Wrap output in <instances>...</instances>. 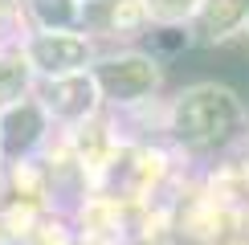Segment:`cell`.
<instances>
[{"mask_svg":"<svg viewBox=\"0 0 249 245\" xmlns=\"http://www.w3.org/2000/svg\"><path fill=\"white\" fill-rule=\"evenodd\" d=\"M168 131L188 151H221L245 131V106L221 82H196L184 86L172 102Z\"/></svg>","mask_w":249,"mask_h":245,"instance_id":"obj_1","label":"cell"},{"mask_svg":"<svg viewBox=\"0 0 249 245\" xmlns=\"http://www.w3.org/2000/svg\"><path fill=\"white\" fill-rule=\"evenodd\" d=\"M90 78L98 86V98L107 102H139L160 90V57L143 53V49H127V53H110V57H98L90 66Z\"/></svg>","mask_w":249,"mask_h":245,"instance_id":"obj_2","label":"cell"},{"mask_svg":"<svg viewBox=\"0 0 249 245\" xmlns=\"http://www.w3.org/2000/svg\"><path fill=\"white\" fill-rule=\"evenodd\" d=\"M25 66L45 78L86 74L94 66V45L82 33H37L25 45Z\"/></svg>","mask_w":249,"mask_h":245,"instance_id":"obj_3","label":"cell"},{"mask_svg":"<svg viewBox=\"0 0 249 245\" xmlns=\"http://www.w3.org/2000/svg\"><path fill=\"white\" fill-rule=\"evenodd\" d=\"M249 25V0H200L188 20V37L196 45H229Z\"/></svg>","mask_w":249,"mask_h":245,"instance_id":"obj_4","label":"cell"},{"mask_svg":"<svg viewBox=\"0 0 249 245\" xmlns=\"http://www.w3.org/2000/svg\"><path fill=\"white\" fill-rule=\"evenodd\" d=\"M78 25L102 37H139L143 29H151V20L143 0H82Z\"/></svg>","mask_w":249,"mask_h":245,"instance_id":"obj_5","label":"cell"},{"mask_svg":"<svg viewBox=\"0 0 249 245\" xmlns=\"http://www.w3.org/2000/svg\"><path fill=\"white\" fill-rule=\"evenodd\" d=\"M41 98H45V110H49V115H53V119H66V122H78V119L94 115V106L102 102L94 78H90V70H86V74L49 78L45 90H41Z\"/></svg>","mask_w":249,"mask_h":245,"instance_id":"obj_6","label":"cell"},{"mask_svg":"<svg viewBox=\"0 0 249 245\" xmlns=\"http://www.w3.org/2000/svg\"><path fill=\"white\" fill-rule=\"evenodd\" d=\"M45 131V115H41L37 102H13L0 119V156L17 159L25 151H33V143Z\"/></svg>","mask_w":249,"mask_h":245,"instance_id":"obj_7","label":"cell"},{"mask_svg":"<svg viewBox=\"0 0 249 245\" xmlns=\"http://www.w3.org/2000/svg\"><path fill=\"white\" fill-rule=\"evenodd\" d=\"M33 20L41 25V33H70L78 29V0H29Z\"/></svg>","mask_w":249,"mask_h":245,"instance_id":"obj_8","label":"cell"},{"mask_svg":"<svg viewBox=\"0 0 249 245\" xmlns=\"http://www.w3.org/2000/svg\"><path fill=\"white\" fill-rule=\"evenodd\" d=\"M196 4H200V0H143L147 20L155 29H188Z\"/></svg>","mask_w":249,"mask_h":245,"instance_id":"obj_9","label":"cell"},{"mask_svg":"<svg viewBox=\"0 0 249 245\" xmlns=\"http://www.w3.org/2000/svg\"><path fill=\"white\" fill-rule=\"evenodd\" d=\"M29 86V66L20 57H0V106H13Z\"/></svg>","mask_w":249,"mask_h":245,"instance_id":"obj_10","label":"cell"},{"mask_svg":"<svg viewBox=\"0 0 249 245\" xmlns=\"http://www.w3.org/2000/svg\"><path fill=\"white\" fill-rule=\"evenodd\" d=\"M192 37L188 29H155L151 33V57L155 53H176V49H188Z\"/></svg>","mask_w":249,"mask_h":245,"instance_id":"obj_11","label":"cell"},{"mask_svg":"<svg viewBox=\"0 0 249 245\" xmlns=\"http://www.w3.org/2000/svg\"><path fill=\"white\" fill-rule=\"evenodd\" d=\"M241 45H245V49H249V25H245V33H241Z\"/></svg>","mask_w":249,"mask_h":245,"instance_id":"obj_12","label":"cell"},{"mask_svg":"<svg viewBox=\"0 0 249 245\" xmlns=\"http://www.w3.org/2000/svg\"><path fill=\"white\" fill-rule=\"evenodd\" d=\"M0 13H4V0H0Z\"/></svg>","mask_w":249,"mask_h":245,"instance_id":"obj_13","label":"cell"},{"mask_svg":"<svg viewBox=\"0 0 249 245\" xmlns=\"http://www.w3.org/2000/svg\"><path fill=\"white\" fill-rule=\"evenodd\" d=\"M78 4H82V0H78Z\"/></svg>","mask_w":249,"mask_h":245,"instance_id":"obj_14","label":"cell"}]
</instances>
